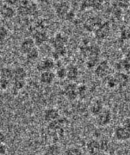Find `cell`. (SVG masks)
I'll use <instances>...</instances> for the list:
<instances>
[{
	"label": "cell",
	"mask_w": 130,
	"mask_h": 155,
	"mask_svg": "<svg viewBox=\"0 0 130 155\" xmlns=\"http://www.w3.org/2000/svg\"><path fill=\"white\" fill-rule=\"evenodd\" d=\"M96 124L100 127L108 126L111 123L112 119V114L110 109L104 107L103 111L95 118Z\"/></svg>",
	"instance_id": "cell-1"
},
{
	"label": "cell",
	"mask_w": 130,
	"mask_h": 155,
	"mask_svg": "<svg viewBox=\"0 0 130 155\" xmlns=\"http://www.w3.org/2000/svg\"><path fill=\"white\" fill-rule=\"evenodd\" d=\"M114 135L119 141H126L130 139V129L121 125L114 129Z\"/></svg>",
	"instance_id": "cell-2"
},
{
	"label": "cell",
	"mask_w": 130,
	"mask_h": 155,
	"mask_svg": "<svg viewBox=\"0 0 130 155\" xmlns=\"http://www.w3.org/2000/svg\"><path fill=\"white\" fill-rule=\"evenodd\" d=\"M110 72V66L107 61H103L97 64L95 69V74L99 78H107Z\"/></svg>",
	"instance_id": "cell-3"
},
{
	"label": "cell",
	"mask_w": 130,
	"mask_h": 155,
	"mask_svg": "<svg viewBox=\"0 0 130 155\" xmlns=\"http://www.w3.org/2000/svg\"><path fill=\"white\" fill-rule=\"evenodd\" d=\"M63 94L67 100L70 101H74L78 98L77 94V86L75 85V83H71L64 88Z\"/></svg>",
	"instance_id": "cell-4"
},
{
	"label": "cell",
	"mask_w": 130,
	"mask_h": 155,
	"mask_svg": "<svg viewBox=\"0 0 130 155\" xmlns=\"http://www.w3.org/2000/svg\"><path fill=\"white\" fill-rule=\"evenodd\" d=\"M86 148L89 155H99L102 153L100 141L96 139L89 140L86 144Z\"/></svg>",
	"instance_id": "cell-5"
},
{
	"label": "cell",
	"mask_w": 130,
	"mask_h": 155,
	"mask_svg": "<svg viewBox=\"0 0 130 155\" xmlns=\"http://www.w3.org/2000/svg\"><path fill=\"white\" fill-rule=\"evenodd\" d=\"M60 113L56 108L50 107L45 109L43 113V118L45 121L48 122V124L51 121H54L60 118Z\"/></svg>",
	"instance_id": "cell-6"
},
{
	"label": "cell",
	"mask_w": 130,
	"mask_h": 155,
	"mask_svg": "<svg viewBox=\"0 0 130 155\" xmlns=\"http://www.w3.org/2000/svg\"><path fill=\"white\" fill-rule=\"evenodd\" d=\"M36 47V44L32 38H26L20 45V51L22 54H28L30 51Z\"/></svg>",
	"instance_id": "cell-7"
},
{
	"label": "cell",
	"mask_w": 130,
	"mask_h": 155,
	"mask_svg": "<svg viewBox=\"0 0 130 155\" xmlns=\"http://www.w3.org/2000/svg\"><path fill=\"white\" fill-rule=\"evenodd\" d=\"M55 68V62L54 61L50 59V58H46L42 60L40 63L37 65V69L39 71L44 72V71H52Z\"/></svg>",
	"instance_id": "cell-8"
},
{
	"label": "cell",
	"mask_w": 130,
	"mask_h": 155,
	"mask_svg": "<svg viewBox=\"0 0 130 155\" xmlns=\"http://www.w3.org/2000/svg\"><path fill=\"white\" fill-rule=\"evenodd\" d=\"M70 6L67 2H59L55 5V11L57 15L60 18H65L70 11Z\"/></svg>",
	"instance_id": "cell-9"
},
{
	"label": "cell",
	"mask_w": 130,
	"mask_h": 155,
	"mask_svg": "<svg viewBox=\"0 0 130 155\" xmlns=\"http://www.w3.org/2000/svg\"><path fill=\"white\" fill-rule=\"evenodd\" d=\"M16 14V11L11 6L6 4L0 7V17L4 19H11L14 18Z\"/></svg>",
	"instance_id": "cell-10"
},
{
	"label": "cell",
	"mask_w": 130,
	"mask_h": 155,
	"mask_svg": "<svg viewBox=\"0 0 130 155\" xmlns=\"http://www.w3.org/2000/svg\"><path fill=\"white\" fill-rule=\"evenodd\" d=\"M104 107H105L101 99H95L89 106L90 114L95 118L103 111Z\"/></svg>",
	"instance_id": "cell-11"
},
{
	"label": "cell",
	"mask_w": 130,
	"mask_h": 155,
	"mask_svg": "<svg viewBox=\"0 0 130 155\" xmlns=\"http://www.w3.org/2000/svg\"><path fill=\"white\" fill-rule=\"evenodd\" d=\"M110 32V26L108 23L101 24L95 31V35L98 39H105Z\"/></svg>",
	"instance_id": "cell-12"
},
{
	"label": "cell",
	"mask_w": 130,
	"mask_h": 155,
	"mask_svg": "<svg viewBox=\"0 0 130 155\" xmlns=\"http://www.w3.org/2000/svg\"><path fill=\"white\" fill-rule=\"evenodd\" d=\"M55 78V74L52 71H44L41 73L40 80L43 85H49L54 83Z\"/></svg>",
	"instance_id": "cell-13"
},
{
	"label": "cell",
	"mask_w": 130,
	"mask_h": 155,
	"mask_svg": "<svg viewBox=\"0 0 130 155\" xmlns=\"http://www.w3.org/2000/svg\"><path fill=\"white\" fill-rule=\"evenodd\" d=\"M27 78V72L22 67H17L13 69V75L11 81L25 80Z\"/></svg>",
	"instance_id": "cell-14"
},
{
	"label": "cell",
	"mask_w": 130,
	"mask_h": 155,
	"mask_svg": "<svg viewBox=\"0 0 130 155\" xmlns=\"http://www.w3.org/2000/svg\"><path fill=\"white\" fill-rule=\"evenodd\" d=\"M36 44V46H41L48 40V37L47 33L43 31H37L32 38Z\"/></svg>",
	"instance_id": "cell-15"
},
{
	"label": "cell",
	"mask_w": 130,
	"mask_h": 155,
	"mask_svg": "<svg viewBox=\"0 0 130 155\" xmlns=\"http://www.w3.org/2000/svg\"><path fill=\"white\" fill-rule=\"evenodd\" d=\"M67 71V78H66L69 79L70 81H74L77 79L79 77V69L78 68L74 65H70L66 68Z\"/></svg>",
	"instance_id": "cell-16"
},
{
	"label": "cell",
	"mask_w": 130,
	"mask_h": 155,
	"mask_svg": "<svg viewBox=\"0 0 130 155\" xmlns=\"http://www.w3.org/2000/svg\"><path fill=\"white\" fill-rule=\"evenodd\" d=\"M67 42V39L63 35L59 34L57 35L54 39L53 46L54 49L63 48H65V44Z\"/></svg>",
	"instance_id": "cell-17"
},
{
	"label": "cell",
	"mask_w": 130,
	"mask_h": 155,
	"mask_svg": "<svg viewBox=\"0 0 130 155\" xmlns=\"http://www.w3.org/2000/svg\"><path fill=\"white\" fill-rule=\"evenodd\" d=\"M101 24L100 22L96 17L90 18L85 23V28L89 31H95V29L98 28Z\"/></svg>",
	"instance_id": "cell-18"
},
{
	"label": "cell",
	"mask_w": 130,
	"mask_h": 155,
	"mask_svg": "<svg viewBox=\"0 0 130 155\" xmlns=\"http://www.w3.org/2000/svg\"><path fill=\"white\" fill-rule=\"evenodd\" d=\"M103 4V0H85L84 3V7L93 9H100Z\"/></svg>",
	"instance_id": "cell-19"
},
{
	"label": "cell",
	"mask_w": 130,
	"mask_h": 155,
	"mask_svg": "<svg viewBox=\"0 0 130 155\" xmlns=\"http://www.w3.org/2000/svg\"><path fill=\"white\" fill-rule=\"evenodd\" d=\"M45 151L50 155H61L62 154L61 147L57 144H53L48 146Z\"/></svg>",
	"instance_id": "cell-20"
},
{
	"label": "cell",
	"mask_w": 130,
	"mask_h": 155,
	"mask_svg": "<svg viewBox=\"0 0 130 155\" xmlns=\"http://www.w3.org/2000/svg\"><path fill=\"white\" fill-rule=\"evenodd\" d=\"M13 69L8 68H3L0 69V78L5 79L7 80H12Z\"/></svg>",
	"instance_id": "cell-21"
},
{
	"label": "cell",
	"mask_w": 130,
	"mask_h": 155,
	"mask_svg": "<svg viewBox=\"0 0 130 155\" xmlns=\"http://www.w3.org/2000/svg\"><path fill=\"white\" fill-rule=\"evenodd\" d=\"M63 124L64 122L63 121V120L58 118V120L49 123L48 128L51 130H58L62 128Z\"/></svg>",
	"instance_id": "cell-22"
},
{
	"label": "cell",
	"mask_w": 130,
	"mask_h": 155,
	"mask_svg": "<svg viewBox=\"0 0 130 155\" xmlns=\"http://www.w3.org/2000/svg\"><path fill=\"white\" fill-rule=\"evenodd\" d=\"M64 155H84V154L83 151L80 147L76 146H70L65 151Z\"/></svg>",
	"instance_id": "cell-23"
},
{
	"label": "cell",
	"mask_w": 130,
	"mask_h": 155,
	"mask_svg": "<svg viewBox=\"0 0 130 155\" xmlns=\"http://www.w3.org/2000/svg\"><path fill=\"white\" fill-rule=\"evenodd\" d=\"M25 56L29 61H34L37 60L39 56H40V52H39L38 49L35 47L30 51L28 54H26Z\"/></svg>",
	"instance_id": "cell-24"
},
{
	"label": "cell",
	"mask_w": 130,
	"mask_h": 155,
	"mask_svg": "<svg viewBox=\"0 0 130 155\" xmlns=\"http://www.w3.org/2000/svg\"><path fill=\"white\" fill-rule=\"evenodd\" d=\"M115 77V78L118 82V85L120 86H125V85H126V83L128 82V76L124 74V73H119L118 74H117Z\"/></svg>",
	"instance_id": "cell-25"
},
{
	"label": "cell",
	"mask_w": 130,
	"mask_h": 155,
	"mask_svg": "<svg viewBox=\"0 0 130 155\" xmlns=\"http://www.w3.org/2000/svg\"><path fill=\"white\" fill-rule=\"evenodd\" d=\"M25 85V80L12 81V88L15 91L18 92L22 90Z\"/></svg>",
	"instance_id": "cell-26"
},
{
	"label": "cell",
	"mask_w": 130,
	"mask_h": 155,
	"mask_svg": "<svg viewBox=\"0 0 130 155\" xmlns=\"http://www.w3.org/2000/svg\"><path fill=\"white\" fill-rule=\"evenodd\" d=\"M88 89L86 85H81L80 86H77V94H78V98L83 99L86 97L87 95Z\"/></svg>",
	"instance_id": "cell-27"
},
{
	"label": "cell",
	"mask_w": 130,
	"mask_h": 155,
	"mask_svg": "<svg viewBox=\"0 0 130 155\" xmlns=\"http://www.w3.org/2000/svg\"><path fill=\"white\" fill-rule=\"evenodd\" d=\"M55 76L58 78H59L60 80H64L65 78H67V71H66V68H63V67H60L59 68H58V69L57 70Z\"/></svg>",
	"instance_id": "cell-28"
},
{
	"label": "cell",
	"mask_w": 130,
	"mask_h": 155,
	"mask_svg": "<svg viewBox=\"0 0 130 155\" xmlns=\"http://www.w3.org/2000/svg\"><path fill=\"white\" fill-rule=\"evenodd\" d=\"M9 36V31L8 29L4 27H0V42L5 41Z\"/></svg>",
	"instance_id": "cell-29"
},
{
	"label": "cell",
	"mask_w": 130,
	"mask_h": 155,
	"mask_svg": "<svg viewBox=\"0 0 130 155\" xmlns=\"http://www.w3.org/2000/svg\"><path fill=\"white\" fill-rule=\"evenodd\" d=\"M106 84H107V87L109 88H111V89H113V88H115L117 86H118V82H117L115 77H111V78H109L107 80Z\"/></svg>",
	"instance_id": "cell-30"
},
{
	"label": "cell",
	"mask_w": 130,
	"mask_h": 155,
	"mask_svg": "<svg viewBox=\"0 0 130 155\" xmlns=\"http://www.w3.org/2000/svg\"><path fill=\"white\" fill-rule=\"evenodd\" d=\"M10 81L0 78V90L2 91H5L10 87Z\"/></svg>",
	"instance_id": "cell-31"
},
{
	"label": "cell",
	"mask_w": 130,
	"mask_h": 155,
	"mask_svg": "<svg viewBox=\"0 0 130 155\" xmlns=\"http://www.w3.org/2000/svg\"><path fill=\"white\" fill-rule=\"evenodd\" d=\"M115 3L120 8H126L129 6L128 0H115Z\"/></svg>",
	"instance_id": "cell-32"
},
{
	"label": "cell",
	"mask_w": 130,
	"mask_h": 155,
	"mask_svg": "<svg viewBox=\"0 0 130 155\" xmlns=\"http://www.w3.org/2000/svg\"><path fill=\"white\" fill-rule=\"evenodd\" d=\"M7 153V147L4 143L0 144V155H5Z\"/></svg>",
	"instance_id": "cell-33"
},
{
	"label": "cell",
	"mask_w": 130,
	"mask_h": 155,
	"mask_svg": "<svg viewBox=\"0 0 130 155\" xmlns=\"http://www.w3.org/2000/svg\"><path fill=\"white\" fill-rule=\"evenodd\" d=\"M5 4L13 6L14 5L18 3V0H5Z\"/></svg>",
	"instance_id": "cell-34"
},
{
	"label": "cell",
	"mask_w": 130,
	"mask_h": 155,
	"mask_svg": "<svg viewBox=\"0 0 130 155\" xmlns=\"http://www.w3.org/2000/svg\"><path fill=\"white\" fill-rule=\"evenodd\" d=\"M5 139H6V137L5 134L2 132L0 131V144L4 143Z\"/></svg>",
	"instance_id": "cell-35"
},
{
	"label": "cell",
	"mask_w": 130,
	"mask_h": 155,
	"mask_svg": "<svg viewBox=\"0 0 130 155\" xmlns=\"http://www.w3.org/2000/svg\"><path fill=\"white\" fill-rule=\"evenodd\" d=\"M39 155H50V154H48V153H47L46 151H45V152H44V153H43L40 154Z\"/></svg>",
	"instance_id": "cell-36"
},
{
	"label": "cell",
	"mask_w": 130,
	"mask_h": 155,
	"mask_svg": "<svg viewBox=\"0 0 130 155\" xmlns=\"http://www.w3.org/2000/svg\"><path fill=\"white\" fill-rule=\"evenodd\" d=\"M99 155H110V154H107V153H101Z\"/></svg>",
	"instance_id": "cell-37"
},
{
	"label": "cell",
	"mask_w": 130,
	"mask_h": 155,
	"mask_svg": "<svg viewBox=\"0 0 130 155\" xmlns=\"http://www.w3.org/2000/svg\"><path fill=\"white\" fill-rule=\"evenodd\" d=\"M2 54V50H1V49H0V56H1Z\"/></svg>",
	"instance_id": "cell-38"
}]
</instances>
